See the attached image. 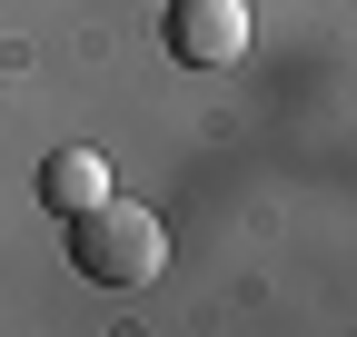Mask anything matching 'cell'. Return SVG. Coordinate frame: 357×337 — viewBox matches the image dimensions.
<instances>
[{
    "label": "cell",
    "mask_w": 357,
    "mask_h": 337,
    "mask_svg": "<svg viewBox=\"0 0 357 337\" xmlns=\"http://www.w3.org/2000/svg\"><path fill=\"white\" fill-rule=\"evenodd\" d=\"M70 268L100 278V288H149V278L169 268L159 208H139V198H89L79 219H70Z\"/></svg>",
    "instance_id": "obj_1"
},
{
    "label": "cell",
    "mask_w": 357,
    "mask_h": 337,
    "mask_svg": "<svg viewBox=\"0 0 357 337\" xmlns=\"http://www.w3.org/2000/svg\"><path fill=\"white\" fill-rule=\"evenodd\" d=\"M169 50L189 60V70H229L248 50V0H169Z\"/></svg>",
    "instance_id": "obj_2"
},
{
    "label": "cell",
    "mask_w": 357,
    "mask_h": 337,
    "mask_svg": "<svg viewBox=\"0 0 357 337\" xmlns=\"http://www.w3.org/2000/svg\"><path fill=\"white\" fill-rule=\"evenodd\" d=\"M40 198H50L60 219H79L89 198H109V159L100 149H50L40 159Z\"/></svg>",
    "instance_id": "obj_3"
}]
</instances>
